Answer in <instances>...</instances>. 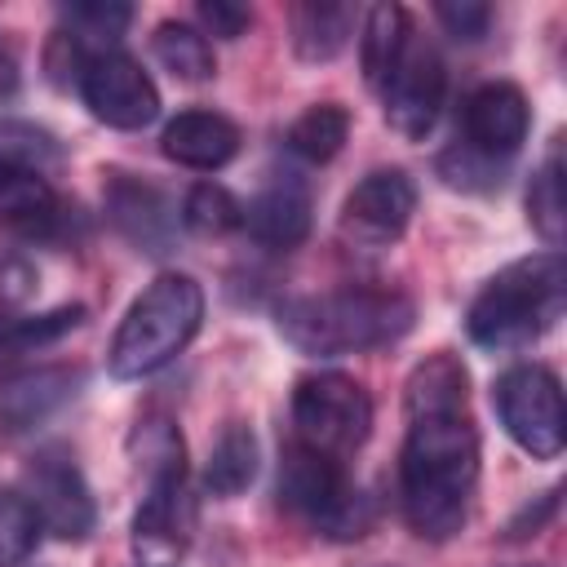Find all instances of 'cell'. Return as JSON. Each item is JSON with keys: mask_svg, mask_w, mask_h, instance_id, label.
<instances>
[{"mask_svg": "<svg viewBox=\"0 0 567 567\" xmlns=\"http://www.w3.org/2000/svg\"><path fill=\"white\" fill-rule=\"evenodd\" d=\"M478 487V430L465 412H430L408 421L399 452L403 518L421 540H452L470 523Z\"/></svg>", "mask_w": 567, "mask_h": 567, "instance_id": "cell-1", "label": "cell"}, {"mask_svg": "<svg viewBox=\"0 0 567 567\" xmlns=\"http://www.w3.org/2000/svg\"><path fill=\"white\" fill-rule=\"evenodd\" d=\"M416 323V306L399 288H372L350 284L315 297H292L279 306V332L292 350L332 359V354H359L381 350L408 337Z\"/></svg>", "mask_w": 567, "mask_h": 567, "instance_id": "cell-2", "label": "cell"}, {"mask_svg": "<svg viewBox=\"0 0 567 567\" xmlns=\"http://www.w3.org/2000/svg\"><path fill=\"white\" fill-rule=\"evenodd\" d=\"M567 306V261L545 248L501 266L465 310V332L478 350L505 354L540 341Z\"/></svg>", "mask_w": 567, "mask_h": 567, "instance_id": "cell-3", "label": "cell"}, {"mask_svg": "<svg viewBox=\"0 0 567 567\" xmlns=\"http://www.w3.org/2000/svg\"><path fill=\"white\" fill-rule=\"evenodd\" d=\"M199 323H204V288L182 270H164L124 310V319L111 337V350H106L111 377L142 381V377L159 372L190 346Z\"/></svg>", "mask_w": 567, "mask_h": 567, "instance_id": "cell-4", "label": "cell"}, {"mask_svg": "<svg viewBox=\"0 0 567 567\" xmlns=\"http://www.w3.org/2000/svg\"><path fill=\"white\" fill-rule=\"evenodd\" d=\"M137 465L146 470V496L133 514V549L159 567L190 540V501H186V447L168 421H142L133 434Z\"/></svg>", "mask_w": 567, "mask_h": 567, "instance_id": "cell-5", "label": "cell"}, {"mask_svg": "<svg viewBox=\"0 0 567 567\" xmlns=\"http://www.w3.org/2000/svg\"><path fill=\"white\" fill-rule=\"evenodd\" d=\"M279 501L328 540H359L377 518L363 487L346 474V461L323 456L297 439L279 456Z\"/></svg>", "mask_w": 567, "mask_h": 567, "instance_id": "cell-6", "label": "cell"}, {"mask_svg": "<svg viewBox=\"0 0 567 567\" xmlns=\"http://www.w3.org/2000/svg\"><path fill=\"white\" fill-rule=\"evenodd\" d=\"M292 439L323 456H354L372 434V399L346 372H310L292 390Z\"/></svg>", "mask_w": 567, "mask_h": 567, "instance_id": "cell-7", "label": "cell"}, {"mask_svg": "<svg viewBox=\"0 0 567 567\" xmlns=\"http://www.w3.org/2000/svg\"><path fill=\"white\" fill-rule=\"evenodd\" d=\"M492 408L505 434L536 461H554L567 447V408L563 385L545 363L505 368L492 385Z\"/></svg>", "mask_w": 567, "mask_h": 567, "instance_id": "cell-8", "label": "cell"}, {"mask_svg": "<svg viewBox=\"0 0 567 567\" xmlns=\"http://www.w3.org/2000/svg\"><path fill=\"white\" fill-rule=\"evenodd\" d=\"M80 97L84 106L93 111V120L111 124V128H146L155 115H159V89L155 80L142 71L137 58L120 53V49H106V53H93L80 71Z\"/></svg>", "mask_w": 567, "mask_h": 567, "instance_id": "cell-9", "label": "cell"}, {"mask_svg": "<svg viewBox=\"0 0 567 567\" xmlns=\"http://www.w3.org/2000/svg\"><path fill=\"white\" fill-rule=\"evenodd\" d=\"M443 93H447V66L439 58V49L421 35L408 40L403 58L394 62L390 80L381 84V102H385V120L399 137L421 142L439 111H443Z\"/></svg>", "mask_w": 567, "mask_h": 567, "instance_id": "cell-10", "label": "cell"}, {"mask_svg": "<svg viewBox=\"0 0 567 567\" xmlns=\"http://www.w3.org/2000/svg\"><path fill=\"white\" fill-rule=\"evenodd\" d=\"M27 496L40 514V527L58 540H84L97 527L93 492L66 447H44L27 465Z\"/></svg>", "mask_w": 567, "mask_h": 567, "instance_id": "cell-11", "label": "cell"}, {"mask_svg": "<svg viewBox=\"0 0 567 567\" xmlns=\"http://www.w3.org/2000/svg\"><path fill=\"white\" fill-rule=\"evenodd\" d=\"M416 213V182L403 168L368 173L341 204V235L359 248L394 244Z\"/></svg>", "mask_w": 567, "mask_h": 567, "instance_id": "cell-12", "label": "cell"}, {"mask_svg": "<svg viewBox=\"0 0 567 567\" xmlns=\"http://www.w3.org/2000/svg\"><path fill=\"white\" fill-rule=\"evenodd\" d=\"M461 128H465V146L470 151L492 155V159H509L527 142L532 106H527L518 84L496 80V84H483V89H474L465 97Z\"/></svg>", "mask_w": 567, "mask_h": 567, "instance_id": "cell-13", "label": "cell"}, {"mask_svg": "<svg viewBox=\"0 0 567 567\" xmlns=\"http://www.w3.org/2000/svg\"><path fill=\"white\" fill-rule=\"evenodd\" d=\"M102 195H106V213H111L115 230L128 244H137V252H168L173 248L177 213L159 186L128 177V173H106Z\"/></svg>", "mask_w": 567, "mask_h": 567, "instance_id": "cell-14", "label": "cell"}, {"mask_svg": "<svg viewBox=\"0 0 567 567\" xmlns=\"http://www.w3.org/2000/svg\"><path fill=\"white\" fill-rule=\"evenodd\" d=\"M310 221L315 204L297 177H279L244 204V230L266 248H297L310 235Z\"/></svg>", "mask_w": 567, "mask_h": 567, "instance_id": "cell-15", "label": "cell"}, {"mask_svg": "<svg viewBox=\"0 0 567 567\" xmlns=\"http://www.w3.org/2000/svg\"><path fill=\"white\" fill-rule=\"evenodd\" d=\"M159 151L182 168L213 173L239 155V128L217 111H182L164 124Z\"/></svg>", "mask_w": 567, "mask_h": 567, "instance_id": "cell-16", "label": "cell"}, {"mask_svg": "<svg viewBox=\"0 0 567 567\" xmlns=\"http://www.w3.org/2000/svg\"><path fill=\"white\" fill-rule=\"evenodd\" d=\"M80 385L75 368H31L18 372L0 385V430L4 434H27L40 421H49Z\"/></svg>", "mask_w": 567, "mask_h": 567, "instance_id": "cell-17", "label": "cell"}, {"mask_svg": "<svg viewBox=\"0 0 567 567\" xmlns=\"http://www.w3.org/2000/svg\"><path fill=\"white\" fill-rule=\"evenodd\" d=\"M470 408V372L456 354L439 350L430 359H421L403 385V412L412 416H430V412H465Z\"/></svg>", "mask_w": 567, "mask_h": 567, "instance_id": "cell-18", "label": "cell"}, {"mask_svg": "<svg viewBox=\"0 0 567 567\" xmlns=\"http://www.w3.org/2000/svg\"><path fill=\"white\" fill-rule=\"evenodd\" d=\"M359 9L354 4H332V0H306L292 4V49L301 62H332L350 35H354Z\"/></svg>", "mask_w": 567, "mask_h": 567, "instance_id": "cell-19", "label": "cell"}, {"mask_svg": "<svg viewBox=\"0 0 567 567\" xmlns=\"http://www.w3.org/2000/svg\"><path fill=\"white\" fill-rule=\"evenodd\" d=\"M408 40H412V18H408L403 4H372L368 9L363 35H359V62H363V80L372 89H381L390 80Z\"/></svg>", "mask_w": 567, "mask_h": 567, "instance_id": "cell-20", "label": "cell"}, {"mask_svg": "<svg viewBox=\"0 0 567 567\" xmlns=\"http://www.w3.org/2000/svg\"><path fill=\"white\" fill-rule=\"evenodd\" d=\"M563 137H554L545 164L532 173V186H527V221L532 230L545 239V248H563V235H567V195H563Z\"/></svg>", "mask_w": 567, "mask_h": 567, "instance_id": "cell-21", "label": "cell"}, {"mask_svg": "<svg viewBox=\"0 0 567 567\" xmlns=\"http://www.w3.org/2000/svg\"><path fill=\"white\" fill-rule=\"evenodd\" d=\"M151 49H155V62L164 71H173L177 80H186V84H204L217 71L208 35L199 27H190V22H177V18L159 22L155 35H151Z\"/></svg>", "mask_w": 567, "mask_h": 567, "instance_id": "cell-22", "label": "cell"}, {"mask_svg": "<svg viewBox=\"0 0 567 567\" xmlns=\"http://www.w3.org/2000/svg\"><path fill=\"white\" fill-rule=\"evenodd\" d=\"M350 137V111L341 102H315L288 124V151L306 164H328Z\"/></svg>", "mask_w": 567, "mask_h": 567, "instance_id": "cell-23", "label": "cell"}, {"mask_svg": "<svg viewBox=\"0 0 567 567\" xmlns=\"http://www.w3.org/2000/svg\"><path fill=\"white\" fill-rule=\"evenodd\" d=\"M257 478V439L248 425H226L204 461V487L213 496H239Z\"/></svg>", "mask_w": 567, "mask_h": 567, "instance_id": "cell-24", "label": "cell"}, {"mask_svg": "<svg viewBox=\"0 0 567 567\" xmlns=\"http://www.w3.org/2000/svg\"><path fill=\"white\" fill-rule=\"evenodd\" d=\"M58 217V195L40 173L0 164V221L22 230H44Z\"/></svg>", "mask_w": 567, "mask_h": 567, "instance_id": "cell-25", "label": "cell"}, {"mask_svg": "<svg viewBox=\"0 0 567 567\" xmlns=\"http://www.w3.org/2000/svg\"><path fill=\"white\" fill-rule=\"evenodd\" d=\"M62 22L71 27L62 35L84 58H93V53H106L124 35V27L133 22V9L128 4H115V0H84V4H66L62 9Z\"/></svg>", "mask_w": 567, "mask_h": 567, "instance_id": "cell-26", "label": "cell"}, {"mask_svg": "<svg viewBox=\"0 0 567 567\" xmlns=\"http://www.w3.org/2000/svg\"><path fill=\"white\" fill-rule=\"evenodd\" d=\"M40 514L27 492L0 487V567H22L40 545Z\"/></svg>", "mask_w": 567, "mask_h": 567, "instance_id": "cell-27", "label": "cell"}, {"mask_svg": "<svg viewBox=\"0 0 567 567\" xmlns=\"http://www.w3.org/2000/svg\"><path fill=\"white\" fill-rule=\"evenodd\" d=\"M182 221L195 235H226L244 226V204L221 186V182H199L182 199Z\"/></svg>", "mask_w": 567, "mask_h": 567, "instance_id": "cell-28", "label": "cell"}, {"mask_svg": "<svg viewBox=\"0 0 567 567\" xmlns=\"http://www.w3.org/2000/svg\"><path fill=\"white\" fill-rule=\"evenodd\" d=\"M58 159H62V146L49 128H40L31 120H0V164L44 177V168Z\"/></svg>", "mask_w": 567, "mask_h": 567, "instance_id": "cell-29", "label": "cell"}, {"mask_svg": "<svg viewBox=\"0 0 567 567\" xmlns=\"http://www.w3.org/2000/svg\"><path fill=\"white\" fill-rule=\"evenodd\" d=\"M80 319H84V306H58V310H49V315L9 319V323L0 328V346H4V350H40V346L58 341L62 332L80 328Z\"/></svg>", "mask_w": 567, "mask_h": 567, "instance_id": "cell-30", "label": "cell"}, {"mask_svg": "<svg viewBox=\"0 0 567 567\" xmlns=\"http://www.w3.org/2000/svg\"><path fill=\"white\" fill-rule=\"evenodd\" d=\"M501 173H505V159L478 155L465 142H456V146H447L439 155V177L447 186H456V190H496L501 186Z\"/></svg>", "mask_w": 567, "mask_h": 567, "instance_id": "cell-31", "label": "cell"}, {"mask_svg": "<svg viewBox=\"0 0 567 567\" xmlns=\"http://www.w3.org/2000/svg\"><path fill=\"white\" fill-rule=\"evenodd\" d=\"M434 18L447 27L452 40L474 44V40H483L487 27H492V4H483V0H439V4H434Z\"/></svg>", "mask_w": 567, "mask_h": 567, "instance_id": "cell-32", "label": "cell"}, {"mask_svg": "<svg viewBox=\"0 0 567 567\" xmlns=\"http://www.w3.org/2000/svg\"><path fill=\"white\" fill-rule=\"evenodd\" d=\"M199 22L208 27V35H221V40H239L252 22L248 4H235V0H199Z\"/></svg>", "mask_w": 567, "mask_h": 567, "instance_id": "cell-33", "label": "cell"}, {"mask_svg": "<svg viewBox=\"0 0 567 567\" xmlns=\"http://www.w3.org/2000/svg\"><path fill=\"white\" fill-rule=\"evenodd\" d=\"M554 509H558V492H545L536 509L527 505V509H523V514H518V518L509 523V536H536V532L545 527V518H549Z\"/></svg>", "mask_w": 567, "mask_h": 567, "instance_id": "cell-34", "label": "cell"}, {"mask_svg": "<svg viewBox=\"0 0 567 567\" xmlns=\"http://www.w3.org/2000/svg\"><path fill=\"white\" fill-rule=\"evenodd\" d=\"M13 89H18V58H13V49L0 40V102L13 97Z\"/></svg>", "mask_w": 567, "mask_h": 567, "instance_id": "cell-35", "label": "cell"}]
</instances>
